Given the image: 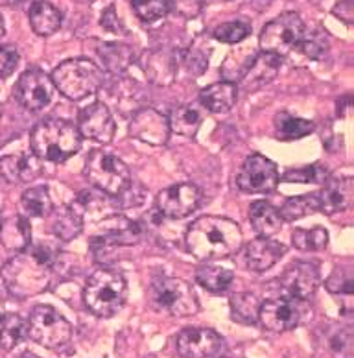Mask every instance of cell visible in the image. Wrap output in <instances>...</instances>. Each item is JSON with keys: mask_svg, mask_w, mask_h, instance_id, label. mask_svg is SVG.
<instances>
[{"mask_svg": "<svg viewBox=\"0 0 354 358\" xmlns=\"http://www.w3.org/2000/svg\"><path fill=\"white\" fill-rule=\"evenodd\" d=\"M56 264V250L50 246L26 248L2 268L6 288L19 299L47 290L52 282V268Z\"/></svg>", "mask_w": 354, "mask_h": 358, "instance_id": "obj_1", "label": "cell"}, {"mask_svg": "<svg viewBox=\"0 0 354 358\" xmlns=\"http://www.w3.org/2000/svg\"><path fill=\"white\" fill-rule=\"evenodd\" d=\"M186 250L198 261H221L238 253L244 244L240 225L223 216H201L185 235Z\"/></svg>", "mask_w": 354, "mask_h": 358, "instance_id": "obj_2", "label": "cell"}, {"mask_svg": "<svg viewBox=\"0 0 354 358\" xmlns=\"http://www.w3.org/2000/svg\"><path fill=\"white\" fill-rule=\"evenodd\" d=\"M31 152L47 163H63L82 148V135L68 120L47 118L31 129Z\"/></svg>", "mask_w": 354, "mask_h": 358, "instance_id": "obj_3", "label": "cell"}, {"mask_svg": "<svg viewBox=\"0 0 354 358\" xmlns=\"http://www.w3.org/2000/svg\"><path fill=\"white\" fill-rule=\"evenodd\" d=\"M50 80L56 91L61 92L63 96L72 102H80L103 87L105 72L91 59L78 57V59H67L54 69Z\"/></svg>", "mask_w": 354, "mask_h": 358, "instance_id": "obj_4", "label": "cell"}, {"mask_svg": "<svg viewBox=\"0 0 354 358\" xmlns=\"http://www.w3.org/2000/svg\"><path fill=\"white\" fill-rule=\"evenodd\" d=\"M128 297V282L120 271L98 268L83 288L85 307L98 317H111L124 307Z\"/></svg>", "mask_w": 354, "mask_h": 358, "instance_id": "obj_5", "label": "cell"}, {"mask_svg": "<svg viewBox=\"0 0 354 358\" xmlns=\"http://www.w3.org/2000/svg\"><path fill=\"white\" fill-rule=\"evenodd\" d=\"M83 176L94 189L113 198L122 196L133 183L126 163L108 150H93L87 155Z\"/></svg>", "mask_w": 354, "mask_h": 358, "instance_id": "obj_6", "label": "cell"}, {"mask_svg": "<svg viewBox=\"0 0 354 358\" xmlns=\"http://www.w3.org/2000/svg\"><path fill=\"white\" fill-rule=\"evenodd\" d=\"M148 301L154 310L174 317H186L198 313L194 288L177 277H157L148 288Z\"/></svg>", "mask_w": 354, "mask_h": 358, "instance_id": "obj_7", "label": "cell"}, {"mask_svg": "<svg viewBox=\"0 0 354 358\" xmlns=\"http://www.w3.org/2000/svg\"><path fill=\"white\" fill-rule=\"evenodd\" d=\"M304 31L307 28H304L301 15L295 11H288L262 28L258 46L262 52L284 57L297 48L301 39L304 37Z\"/></svg>", "mask_w": 354, "mask_h": 358, "instance_id": "obj_8", "label": "cell"}, {"mask_svg": "<svg viewBox=\"0 0 354 358\" xmlns=\"http://www.w3.org/2000/svg\"><path fill=\"white\" fill-rule=\"evenodd\" d=\"M28 336L47 349H63L72 338V325L50 305H37L26 322Z\"/></svg>", "mask_w": 354, "mask_h": 358, "instance_id": "obj_9", "label": "cell"}, {"mask_svg": "<svg viewBox=\"0 0 354 358\" xmlns=\"http://www.w3.org/2000/svg\"><path fill=\"white\" fill-rule=\"evenodd\" d=\"M281 176L277 164L260 154H251L236 174V187L247 194H267L277 189Z\"/></svg>", "mask_w": 354, "mask_h": 358, "instance_id": "obj_10", "label": "cell"}, {"mask_svg": "<svg viewBox=\"0 0 354 358\" xmlns=\"http://www.w3.org/2000/svg\"><path fill=\"white\" fill-rule=\"evenodd\" d=\"M201 200H203V192L198 185L177 183L161 190L157 194L155 205H157V210L161 215L166 216V218L181 220V218H186L194 210H198Z\"/></svg>", "mask_w": 354, "mask_h": 358, "instance_id": "obj_11", "label": "cell"}, {"mask_svg": "<svg viewBox=\"0 0 354 358\" xmlns=\"http://www.w3.org/2000/svg\"><path fill=\"white\" fill-rule=\"evenodd\" d=\"M54 83L45 72L31 69L22 72L13 87V96L28 111H41L54 100Z\"/></svg>", "mask_w": 354, "mask_h": 358, "instance_id": "obj_12", "label": "cell"}, {"mask_svg": "<svg viewBox=\"0 0 354 358\" xmlns=\"http://www.w3.org/2000/svg\"><path fill=\"white\" fill-rule=\"evenodd\" d=\"M258 322L272 333L292 331L301 322V307L295 297H273L260 303Z\"/></svg>", "mask_w": 354, "mask_h": 358, "instance_id": "obj_13", "label": "cell"}, {"mask_svg": "<svg viewBox=\"0 0 354 358\" xmlns=\"http://www.w3.org/2000/svg\"><path fill=\"white\" fill-rule=\"evenodd\" d=\"M78 131L85 138L94 143L109 144L117 134V124L109 111V108L102 102H94L83 108L78 115Z\"/></svg>", "mask_w": 354, "mask_h": 358, "instance_id": "obj_14", "label": "cell"}, {"mask_svg": "<svg viewBox=\"0 0 354 358\" xmlns=\"http://www.w3.org/2000/svg\"><path fill=\"white\" fill-rule=\"evenodd\" d=\"M175 348L183 358H212L223 348V338L212 329L189 327L177 334Z\"/></svg>", "mask_w": 354, "mask_h": 358, "instance_id": "obj_15", "label": "cell"}, {"mask_svg": "<svg viewBox=\"0 0 354 358\" xmlns=\"http://www.w3.org/2000/svg\"><path fill=\"white\" fill-rule=\"evenodd\" d=\"M129 134L133 138L152 146H163L168 143L170 124L163 113L152 108H144L137 111L129 124Z\"/></svg>", "mask_w": 354, "mask_h": 358, "instance_id": "obj_16", "label": "cell"}, {"mask_svg": "<svg viewBox=\"0 0 354 358\" xmlns=\"http://www.w3.org/2000/svg\"><path fill=\"white\" fill-rule=\"evenodd\" d=\"M319 282H321V275H319V268L316 262H292L281 275L283 288L288 292V296L295 299H307L314 296Z\"/></svg>", "mask_w": 354, "mask_h": 358, "instance_id": "obj_17", "label": "cell"}, {"mask_svg": "<svg viewBox=\"0 0 354 358\" xmlns=\"http://www.w3.org/2000/svg\"><path fill=\"white\" fill-rule=\"evenodd\" d=\"M118 205L113 196H108L100 190H83L74 198L68 209L83 222V224H98L108 216L118 213Z\"/></svg>", "mask_w": 354, "mask_h": 358, "instance_id": "obj_18", "label": "cell"}, {"mask_svg": "<svg viewBox=\"0 0 354 358\" xmlns=\"http://www.w3.org/2000/svg\"><path fill=\"white\" fill-rule=\"evenodd\" d=\"M43 161L34 152L19 150L15 154L0 155V176L8 183H28L41 176Z\"/></svg>", "mask_w": 354, "mask_h": 358, "instance_id": "obj_19", "label": "cell"}, {"mask_svg": "<svg viewBox=\"0 0 354 358\" xmlns=\"http://www.w3.org/2000/svg\"><path fill=\"white\" fill-rule=\"evenodd\" d=\"M319 196V210L325 215H336L349 210L354 203V181L353 178H329L323 183Z\"/></svg>", "mask_w": 354, "mask_h": 358, "instance_id": "obj_20", "label": "cell"}, {"mask_svg": "<svg viewBox=\"0 0 354 358\" xmlns=\"http://www.w3.org/2000/svg\"><path fill=\"white\" fill-rule=\"evenodd\" d=\"M286 253V246L283 242L273 238H255L244 250V262L253 271H266L275 266Z\"/></svg>", "mask_w": 354, "mask_h": 358, "instance_id": "obj_21", "label": "cell"}, {"mask_svg": "<svg viewBox=\"0 0 354 358\" xmlns=\"http://www.w3.org/2000/svg\"><path fill=\"white\" fill-rule=\"evenodd\" d=\"M142 69L149 82L155 85H170L175 80L177 74V62H175V54L168 50H152L144 56Z\"/></svg>", "mask_w": 354, "mask_h": 358, "instance_id": "obj_22", "label": "cell"}, {"mask_svg": "<svg viewBox=\"0 0 354 358\" xmlns=\"http://www.w3.org/2000/svg\"><path fill=\"white\" fill-rule=\"evenodd\" d=\"M200 100L207 111L216 113V115L229 113L238 100V89H236V83L231 82L212 83L201 91Z\"/></svg>", "mask_w": 354, "mask_h": 358, "instance_id": "obj_23", "label": "cell"}, {"mask_svg": "<svg viewBox=\"0 0 354 358\" xmlns=\"http://www.w3.org/2000/svg\"><path fill=\"white\" fill-rule=\"evenodd\" d=\"M249 222H251L253 229L257 231V235L264 236V238H272L273 235H277L284 224L281 213L270 201L264 200L253 201L249 207Z\"/></svg>", "mask_w": 354, "mask_h": 358, "instance_id": "obj_24", "label": "cell"}, {"mask_svg": "<svg viewBox=\"0 0 354 358\" xmlns=\"http://www.w3.org/2000/svg\"><path fill=\"white\" fill-rule=\"evenodd\" d=\"M28 17H30L31 30L36 31L37 36H52V34H56L63 21L61 11L54 8L47 0H36L30 6Z\"/></svg>", "mask_w": 354, "mask_h": 358, "instance_id": "obj_25", "label": "cell"}, {"mask_svg": "<svg viewBox=\"0 0 354 358\" xmlns=\"http://www.w3.org/2000/svg\"><path fill=\"white\" fill-rule=\"evenodd\" d=\"M0 241L8 250L22 251L30 246L31 227L22 216H11L8 220L0 222Z\"/></svg>", "mask_w": 354, "mask_h": 358, "instance_id": "obj_26", "label": "cell"}, {"mask_svg": "<svg viewBox=\"0 0 354 358\" xmlns=\"http://www.w3.org/2000/svg\"><path fill=\"white\" fill-rule=\"evenodd\" d=\"M255 57H257V50H253L251 46H244V48L233 50L227 56L226 63L221 65V76L226 78V82H240L249 72V69L253 67Z\"/></svg>", "mask_w": 354, "mask_h": 358, "instance_id": "obj_27", "label": "cell"}, {"mask_svg": "<svg viewBox=\"0 0 354 358\" xmlns=\"http://www.w3.org/2000/svg\"><path fill=\"white\" fill-rule=\"evenodd\" d=\"M98 56L102 59L105 71L111 74H120L133 63L131 46L122 45V43H103L98 48Z\"/></svg>", "mask_w": 354, "mask_h": 358, "instance_id": "obj_28", "label": "cell"}, {"mask_svg": "<svg viewBox=\"0 0 354 358\" xmlns=\"http://www.w3.org/2000/svg\"><path fill=\"white\" fill-rule=\"evenodd\" d=\"M201 122H203V115L192 103H185V106L174 109L168 118L170 131L183 135V137H194Z\"/></svg>", "mask_w": 354, "mask_h": 358, "instance_id": "obj_29", "label": "cell"}, {"mask_svg": "<svg viewBox=\"0 0 354 358\" xmlns=\"http://www.w3.org/2000/svg\"><path fill=\"white\" fill-rule=\"evenodd\" d=\"M231 317L235 322L244 325H255L258 322V310H260V299L251 292H240L229 299Z\"/></svg>", "mask_w": 354, "mask_h": 358, "instance_id": "obj_30", "label": "cell"}, {"mask_svg": "<svg viewBox=\"0 0 354 358\" xmlns=\"http://www.w3.org/2000/svg\"><path fill=\"white\" fill-rule=\"evenodd\" d=\"M316 129L314 122L304 118H295L290 113H279L275 117V135L281 141H297L310 135Z\"/></svg>", "mask_w": 354, "mask_h": 358, "instance_id": "obj_31", "label": "cell"}, {"mask_svg": "<svg viewBox=\"0 0 354 358\" xmlns=\"http://www.w3.org/2000/svg\"><path fill=\"white\" fill-rule=\"evenodd\" d=\"M233 279H235L233 270L223 266H214V264H205V266L198 268V271H196V281L209 292H214V294L226 292L227 288L231 287Z\"/></svg>", "mask_w": 354, "mask_h": 358, "instance_id": "obj_32", "label": "cell"}, {"mask_svg": "<svg viewBox=\"0 0 354 358\" xmlns=\"http://www.w3.org/2000/svg\"><path fill=\"white\" fill-rule=\"evenodd\" d=\"M26 336L28 327L19 314H4L0 317V348L4 351L15 349Z\"/></svg>", "mask_w": 354, "mask_h": 358, "instance_id": "obj_33", "label": "cell"}, {"mask_svg": "<svg viewBox=\"0 0 354 358\" xmlns=\"http://www.w3.org/2000/svg\"><path fill=\"white\" fill-rule=\"evenodd\" d=\"M319 210V196L318 192L314 194H304V196H293V198H288L284 201L283 209L279 210L281 213V218L283 222H295L301 220V218H307V216L314 215Z\"/></svg>", "mask_w": 354, "mask_h": 358, "instance_id": "obj_34", "label": "cell"}, {"mask_svg": "<svg viewBox=\"0 0 354 358\" xmlns=\"http://www.w3.org/2000/svg\"><path fill=\"white\" fill-rule=\"evenodd\" d=\"M283 65V57L275 56V54H267V52H262V54H257L255 57V63H253V67L249 69L244 78H249L253 82L255 87L258 85H264V83L272 82L275 74L279 72Z\"/></svg>", "mask_w": 354, "mask_h": 358, "instance_id": "obj_35", "label": "cell"}, {"mask_svg": "<svg viewBox=\"0 0 354 358\" xmlns=\"http://www.w3.org/2000/svg\"><path fill=\"white\" fill-rule=\"evenodd\" d=\"M21 205L26 215L34 216V218L48 216L54 210V203H52L50 192H48L47 187H31V189L24 190Z\"/></svg>", "mask_w": 354, "mask_h": 358, "instance_id": "obj_36", "label": "cell"}, {"mask_svg": "<svg viewBox=\"0 0 354 358\" xmlns=\"http://www.w3.org/2000/svg\"><path fill=\"white\" fill-rule=\"evenodd\" d=\"M293 246L299 251H321L329 246V231L325 227H312V229H293Z\"/></svg>", "mask_w": 354, "mask_h": 358, "instance_id": "obj_37", "label": "cell"}, {"mask_svg": "<svg viewBox=\"0 0 354 358\" xmlns=\"http://www.w3.org/2000/svg\"><path fill=\"white\" fill-rule=\"evenodd\" d=\"M175 0H131L135 15L144 22H155L174 10Z\"/></svg>", "mask_w": 354, "mask_h": 358, "instance_id": "obj_38", "label": "cell"}, {"mask_svg": "<svg viewBox=\"0 0 354 358\" xmlns=\"http://www.w3.org/2000/svg\"><path fill=\"white\" fill-rule=\"evenodd\" d=\"M54 213V210H52ZM83 229V222L78 218L71 209L63 210V213H54V222H52V231L59 241H72L76 238Z\"/></svg>", "mask_w": 354, "mask_h": 358, "instance_id": "obj_39", "label": "cell"}, {"mask_svg": "<svg viewBox=\"0 0 354 358\" xmlns=\"http://www.w3.org/2000/svg\"><path fill=\"white\" fill-rule=\"evenodd\" d=\"M329 170L325 169L323 164L314 163L303 166V169H293L288 170L286 174L283 176V181L288 183H321L323 185L329 179Z\"/></svg>", "mask_w": 354, "mask_h": 358, "instance_id": "obj_40", "label": "cell"}, {"mask_svg": "<svg viewBox=\"0 0 354 358\" xmlns=\"http://www.w3.org/2000/svg\"><path fill=\"white\" fill-rule=\"evenodd\" d=\"M297 48L310 59H321L329 50V39L323 34H319V30L304 31V37Z\"/></svg>", "mask_w": 354, "mask_h": 358, "instance_id": "obj_41", "label": "cell"}, {"mask_svg": "<svg viewBox=\"0 0 354 358\" xmlns=\"http://www.w3.org/2000/svg\"><path fill=\"white\" fill-rule=\"evenodd\" d=\"M249 31H251V26L244 21L226 22L216 28L214 39L220 43H227V45H236V43L244 41L249 36Z\"/></svg>", "mask_w": 354, "mask_h": 358, "instance_id": "obj_42", "label": "cell"}, {"mask_svg": "<svg viewBox=\"0 0 354 358\" xmlns=\"http://www.w3.org/2000/svg\"><path fill=\"white\" fill-rule=\"evenodd\" d=\"M353 275L347 268H336L330 273V277L325 281V287L330 294H339V296H353Z\"/></svg>", "mask_w": 354, "mask_h": 358, "instance_id": "obj_43", "label": "cell"}, {"mask_svg": "<svg viewBox=\"0 0 354 358\" xmlns=\"http://www.w3.org/2000/svg\"><path fill=\"white\" fill-rule=\"evenodd\" d=\"M175 62H177V69H179V65H183L186 72L194 78L201 76L205 72L207 65H209L207 57L198 50H185L181 54H175Z\"/></svg>", "mask_w": 354, "mask_h": 358, "instance_id": "obj_44", "label": "cell"}, {"mask_svg": "<svg viewBox=\"0 0 354 358\" xmlns=\"http://www.w3.org/2000/svg\"><path fill=\"white\" fill-rule=\"evenodd\" d=\"M330 351H332L334 358L353 357V331L351 327L339 331L336 336L330 338Z\"/></svg>", "mask_w": 354, "mask_h": 358, "instance_id": "obj_45", "label": "cell"}, {"mask_svg": "<svg viewBox=\"0 0 354 358\" xmlns=\"http://www.w3.org/2000/svg\"><path fill=\"white\" fill-rule=\"evenodd\" d=\"M19 62H21V56L15 46L0 45V80L10 78L19 67Z\"/></svg>", "mask_w": 354, "mask_h": 358, "instance_id": "obj_46", "label": "cell"}, {"mask_svg": "<svg viewBox=\"0 0 354 358\" xmlns=\"http://www.w3.org/2000/svg\"><path fill=\"white\" fill-rule=\"evenodd\" d=\"M100 24L103 26V30L111 31V34H117V36H124V34H126V28H124L122 21L118 19L115 6H109L108 10H103Z\"/></svg>", "mask_w": 354, "mask_h": 358, "instance_id": "obj_47", "label": "cell"}, {"mask_svg": "<svg viewBox=\"0 0 354 358\" xmlns=\"http://www.w3.org/2000/svg\"><path fill=\"white\" fill-rule=\"evenodd\" d=\"M332 13L338 17L339 21H344L345 24H353V19H354L353 0H341V2H338V4L334 6Z\"/></svg>", "mask_w": 354, "mask_h": 358, "instance_id": "obj_48", "label": "cell"}, {"mask_svg": "<svg viewBox=\"0 0 354 358\" xmlns=\"http://www.w3.org/2000/svg\"><path fill=\"white\" fill-rule=\"evenodd\" d=\"M351 102H353V100H351V96L339 98V100H338V115H339V117H344L345 109L351 108Z\"/></svg>", "mask_w": 354, "mask_h": 358, "instance_id": "obj_49", "label": "cell"}, {"mask_svg": "<svg viewBox=\"0 0 354 358\" xmlns=\"http://www.w3.org/2000/svg\"><path fill=\"white\" fill-rule=\"evenodd\" d=\"M4 31H6V28H4V19H2V15H0V37L4 36Z\"/></svg>", "mask_w": 354, "mask_h": 358, "instance_id": "obj_50", "label": "cell"}, {"mask_svg": "<svg viewBox=\"0 0 354 358\" xmlns=\"http://www.w3.org/2000/svg\"><path fill=\"white\" fill-rule=\"evenodd\" d=\"M22 2H26V0H8V4L10 6H21Z\"/></svg>", "mask_w": 354, "mask_h": 358, "instance_id": "obj_51", "label": "cell"}, {"mask_svg": "<svg viewBox=\"0 0 354 358\" xmlns=\"http://www.w3.org/2000/svg\"><path fill=\"white\" fill-rule=\"evenodd\" d=\"M19 358H39V357H36V355H22V357Z\"/></svg>", "mask_w": 354, "mask_h": 358, "instance_id": "obj_52", "label": "cell"}, {"mask_svg": "<svg viewBox=\"0 0 354 358\" xmlns=\"http://www.w3.org/2000/svg\"><path fill=\"white\" fill-rule=\"evenodd\" d=\"M0 117H2V103H0Z\"/></svg>", "mask_w": 354, "mask_h": 358, "instance_id": "obj_53", "label": "cell"}, {"mask_svg": "<svg viewBox=\"0 0 354 358\" xmlns=\"http://www.w3.org/2000/svg\"><path fill=\"white\" fill-rule=\"evenodd\" d=\"M212 358H214V357H212ZM218 358H227V357H218Z\"/></svg>", "mask_w": 354, "mask_h": 358, "instance_id": "obj_54", "label": "cell"}]
</instances>
